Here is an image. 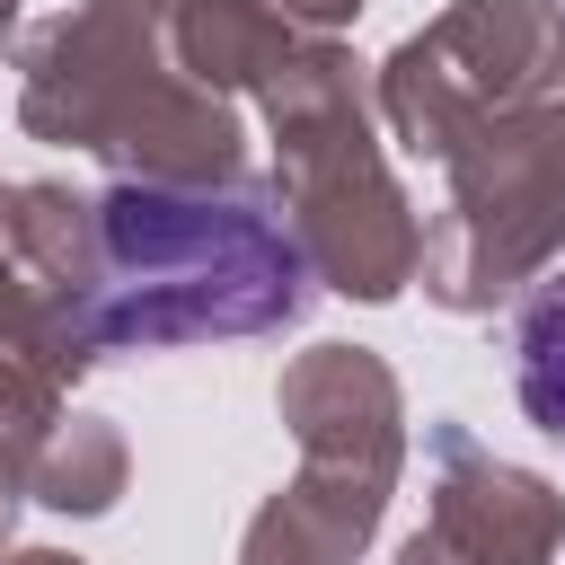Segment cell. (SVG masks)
<instances>
[{
    "instance_id": "obj_1",
    "label": "cell",
    "mask_w": 565,
    "mask_h": 565,
    "mask_svg": "<svg viewBox=\"0 0 565 565\" xmlns=\"http://www.w3.org/2000/svg\"><path fill=\"white\" fill-rule=\"evenodd\" d=\"M309 300H318V274L291 238L274 177H230V185L106 177L97 274L79 300V344L97 362L291 335L309 318Z\"/></svg>"
},
{
    "instance_id": "obj_2",
    "label": "cell",
    "mask_w": 565,
    "mask_h": 565,
    "mask_svg": "<svg viewBox=\"0 0 565 565\" xmlns=\"http://www.w3.org/2000/svg\"><path fill=\"white\" fill-rule=\"evenodd\" d=\"M185 0H71L18 44V132L88 150L141 185L247 177V124L177 62Z\"/></svg>"
},
{
    "instance_id": "obj_3",
    "label": "cell",
    "mask_w": 565,
    "mask_h": 565,
    "mask_svg": "<svg viewBox=\"0 0 565 565\" xmlns=\"http://www.w3.org/2000/svg\"><path fill=\"white\" fill-rule=\"evenodd\" d=\"M265 132H274V194L291 212V238L318 274V291H344L362 309L397 300L424 265V221L380 150L362 62L335 35H309L265 88Z\"/></svg>"
},
{
    "instance_id": "obj_4",
    "label": "cell",
    "mask_w": 565,
    "mask_h": 565,
    "mask_svg": "<svg viewBox=\"0 0 565 565\" xmlns=\"http://www.w3.org/2000/svg\"><path fill=\"white\" fill-rule=\"evenodd\" d=\"M300 477L274 486L238 539V565H353L406 468V388L371 344H309L274 388Z\"/></svg>"
},
{
    "instance_id": "obj_5",
    "label": "cell",
    "mask_w": 565,
    "mask_h": 565,
    "mask_svg": "<svg viewBox=\"0 0 565 565\" xmlns=\"http://www.w3.org/2000/svg\"><path fill=\"white\" fill-rule=\"evenodd\" d=\"M441 177H450V194L424 221L415 282L433 309L486 318L565 256V97L468 132L441 159Z\"/></svg>"
},
{
    "instance_id": "obj_6",
    "label": "cell",
    "mask_w": 565,
    "mask_h": 565,
    "mask_svg": "<svg viewBox=\"0 0 565 565\" xmlns=\"http://www.w3.org/2000/svg\"><path fill=\"white\" fill-rule=\"evenodd\" d=\"M547 97H565V0H450L380 62V124L433 168L468 132Z\"/></svg>"
},
{
    "instance_id": "obj_7",
    "label": "cell",
    "mask_w": 565,
    "mask_h": 565,
    "mask_svg": "<svg viewBox=\"0 0 565 565\" xmlns=\"http://www.w3.org/2000/svg\"><path fill=\"white\" fill-rule=\"evenodd\" d=\"M565 547V494L494 459L459 415L424 424V530L397 539L388 565H556Z\"/></svg>"
},
{
    "instance_id": "obj_8",
    "label": "cell",
    "mask_w": 565,
    "mask_h": 565,
    "mask_svg": "<svg viewBox=\"0 0 565 565\" xmlns=\"http://www.w3.org/2000/svg\"><path fill=\"white\" fill-rule=\"evenodd\" d=\"M97 353L53 318V300L26 282V265L9 256V238H0V424H18V433H53L62 424V397H71V380L88 371Z\"/></svg>"
},
{
    "instance_id": "obj_9",
    "label": "cell",
    "mask_w": 565,
    "mask_h": 565,
    "mask_svg": "<svg viewBox=\"0 0 565 565\" xmlns=\"http://www.w3.org/2000/svg\"><path fill=\"white\" fill-rule=\"evenodd\" d=\"M177 62H185V79H203L212 97H230V88H265L309 35L300 26H282L265 0H185L177 9Z\"/></svg>"
},
{
    "instance_id": "obj_10",
    "label": "cell",
    "mask_w": 565,
    "mask_h": 565,
    "mask_svg": "<svg viewBox=\"0 0 565 565\" xmlns=\"http://www.w3.org/2000/svg\"><path fill=\"white\" fill-rule=\"evenodd\" d=\"M124 486H132V450H124V433H115L106 415H62L53 441L35 450V486H26V494H35L44 512L97 521V512L124 503Z\"/></svg>"
},
{
    "instance_id": "obj_11",
    "label": "cell",
    "mask_w": 565,
    "mask_h": 565,
    "mask_svg": "<svg viewBox=\"0 0 565 565\" xmlns=\"http://www.w3.org/2000/svg\"><path fill=\"white\" fill-rule=\"evenodd\" d=\"M512 397L565 450V256L512 300Z\"/></svg>"
},
{
    "instance_id": "obj_12",
    "label": "cell",
    "mask_w": 565,
    "mask_h": 565,
    "mask_svg": "<svg viewBox=\"0 0 565 565\" xmlns=\"http://www.w3.org/2000/svg\"><path fill=\"white\" fill-rule=\"evenodd\" d=\"M53 441V433H44ZM35 433H18V424H0V556H9V530H18V503H35L26 486H35V450H44Z\"/></svg>"
},
{
    "instance_id": "obj_13",
    "label": "cell",
    "mask_w": 565,
    "mask_h": 565,
    "mask_svg": "<svg viewBox=\"0 0 565 565\" xmlns=\"http://www.w3.org/2000/svg\"><path fill=\"white\" fill-rule=\"evenodd\" d=\"M282 26H300V35H344L353 18H362V0H265Z\"/></svg>"
},
{
    "instance_id": "obj_14",
    "label": "cell",
    "mask_w": 565,
    "mask_h": 565,
    "mask_svg": "<svg viewBox=\"0 0 565 565\" xmlns=\"http://www.w3.org/2000/svg\"><path fill=\"white\" fill-rule=\"evenodd\" d=\"M0 565H79V556H62V547H18V556H0Z\"/></svg>"
},
{
    "instance_id": "obj_15",
    "label": "cell",
    "mask_w": 565,
    "mask_h": 565,
    "mask_svg": "<svg viewBox=\"0 0 565 565\" xmlns=\"http://www.w3.org/2000/svg\"><path fill=\"white\" fill-rule=\"evenodd\" d=\"M9 194H18V185H0V238H9Z\"/></svg>"
}]
</instances>
